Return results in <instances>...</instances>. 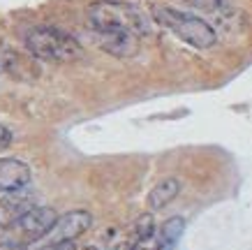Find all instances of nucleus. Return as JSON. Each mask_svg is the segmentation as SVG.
I'll return each mask as SVG.
<instances>
[{
  "instance_id": "nucleus-1",
  "label": "nucleus",
  "mask_w": 252,
  "mask_h": 250,
  "mask_svg": "<svg viewBox=\"0 0 252 250\" xmlns=\"http://www.w3.org/2000/svg\"><path fill=\"white\" fill-rule=\"evenodd\" d=\"M151 16L158 26H162L164 31H169L181 42L194 49H211L218 42L213 26L190 12H181V9L164 7V5H151Z\"/></svg>"
},
{
  "instance_id": "nucleus-2",
  "label": "nucleus",
  "mask_w": 252,
  "mask_h": 250,
  "mask_svg": "<svg viewBox=\"0 0 252 250\" xmlns=\"http://www.w3.org/2000/svg\"><path fill=\"white\" fill-rule=\"evenodd\" d=\"M23 44L31 56L51 63H72L84 56V49L69 33L54 26H35L23 35Z\"/></svg>"
},
{
  "instance_id": "nucleus-3",
  "label": "nucleus",
  "mask_w": 252,
  "mask_h": 250,
  "mask_svg": "<svg viewBox=\"0 0 252 250\" xmlns=\"http://www.w3.org/2000/svg\"><path fill=\"white\" fill-rule=\"evenodd\" d=\"M91 31H127L144 37L151 33V21L139 7L130 2H114L102 0L88 7Z\"/></svg>"
},
{
  "instance_id": "nucleus-4",
  "label": "nucleus",
  "mask_w": 252,
  "mask_h": 250,
  "mask_svg": "<svg viewBox=\"0 0 252 250\" xmlns=\"http://www.w3.org/2000/svg\"><path fill=\"white\" fill-rule=\"evenodd\" d=\"M58 222V213L49 206H35L28 215H23L19 222H16V239L19 243L28 246V243H35L39 239H46L51 234V229L56 227Z\"/></svg>"
},
{
  "instance_id": "nucleus-5",
  "label": "nucleus",
  "mask_w": 252,
  "mask_h": 250,
  "mask_svg": "<svg viewBox=\"0 0 252 250\" xmlns=\"http://www.w3.org/2000/svg\"><path fill=\"white\" fill-rule=\"evenodd\" d=\"M37 206V197L31 190H12L5 192V197L0 199V229H14L16 222L28 215Z\"/></svg>"
},
{
  "instance_id": "nucleus-6",
  "label": "nucleus",
  "mask_w": 252,
  "mask_h": 250,
  "mask_svg": "<svg viewBox=\"0 0 252 250\" xmlns=\"http://www.w3.org/2000/svg\"><path fill=\"white\" fill-rule=\"evenodd\" d=\"M93 39L102 51L111 53L116 58H132L141 46V37L127 31H93Z\"/></svg>"
},
{
  "instance_id": "nucleus-7",
  "label": "nucleus",
  "mask_w": 252,
  "mask_h": 250,
  "mask_svg": "<svg viewBox=\"0 0 252 250\" xmlns=\"http://www.w3.org/2000/svg\"><path fill=\"white\" fill-rule=\"evenodd\" d=\"M93 227V215L88 211H69L65 215H58L56 227L49 234V243L74 241L81 234H86Z\"/></svg>"
},
{
  "instance_id": "nucleus-8",
  "label": "nucleus",
  "mask_w": 252,
  "mask_h": 250,
  "mask_svg": "<svg viewBox=\"0 0 252 250\" xmlns=\"http://www.w3.org/2000/svg\"><path fill=\"white\" fill-rule=\"evenodd\" d=\"M31 183V167L19 158H0V192L21 190Z\"/></svg>"
},
{
  "instance_id": "nucleus-9",
  "label": "nucleus",
  "mask_w": 252,
  "mask_h": 250,
  "mask_svg": "<svg viewBox=\"0 0 252 250\" xmlns=\"http://www.w3.org/2000/svg\"><path fill=\"white\" fill-rule=\"evenodd\" d=\"M178 192H181V181L174 179V176L155 183L153 188H151V192H148V206H151V211H162L164 206H169L178 197Z\"/></svg>"
},
{
  "instance_id": "nucleus-10",
  "label": "nucleus",
  "mask_w": 252,
  "mask_h": 250,
  "mask_svg": "<svg viewBox=\"0 0 252 250\" xmlns=\"http://www.w3.org/2000/svg\"><path fill=\"white\" fill-rule=\"evenodd\" d=\"M185 229V220L183 218H169L162 222L160 232H158V239H160V250H174L176 241L181 239V234H183Z\"/></svg>"
},
{
  "instance_id": "nucleus-11",
  "label": "nucleus",
  "mask_w": 252,
  "mask_h": 250,
  "mask_svg": "<svg viewBox=\"0 0 252 250\" xmlns=\"http://www.w3.org/2000/svg\"><path fill=\"white\" fill-rule=\"evenodd\" d=\"M127 250H160V239L158 234H151V236H144V239H139V241L130 243Z\"/></svg>"
},
{
  "instance_id": "nucleus-12",
  "label": "nucleus",
  "mask_w": 252,
  "mask_h": 250,
  "mask_svg": "<svg viewBox=\"0 0 252 250\" xmlns=\"http://www.w3.org/2000/svg\"><path fill=\"white\" fill-rule=\"evenodd\" d=\"M39 250H77L74 241H61V243H46L44 248Z\"/></svg>"
},
{
  "instance_id": "nucleus-13",
  "label": "nucleus",
  "mask_w": 252,
  "mask_h": 250,
  "mask_svg": "<svg viewBox=\"0 0 252 250\" xmlns=\"http://www.w3.org/2000/svg\"><path fill=\"white\" fill-rule=\"evenodd\" d=\"M9 144H12V132L5 125H0V151H5Z\"/></svg>"
},
{
  "instance_id": "nucleus-14",
  "label": "nucleus",
  "mask_w": 252,
  "mask_h": 250,
  "mask_svg": "<svg viewBox=\"0 0 252 250\" xmlns=\"http://www.w3.org/2000/svg\"><path fill=\"white\" fill-rule=\"evenodd\" d=\"M185 2H192V5H199V7H218V5H222V0H185Z\"/></svg>"
},
{
  "instance_id": "nucleus-15",
  "label": "nucleus",
  "mask_w": 252,
  "mask_h": 250,
  "mask_svg": "<svg viewBox=\"0 0 252 250\" xmlns=\"http://www.w3.org/2000/svg\"><path fill=\"white\" fill-rule=\"evenodd\" d=\"M0 250H28V248L19 241H5V243H0Z\"/></svg>"
}]
</instances>
